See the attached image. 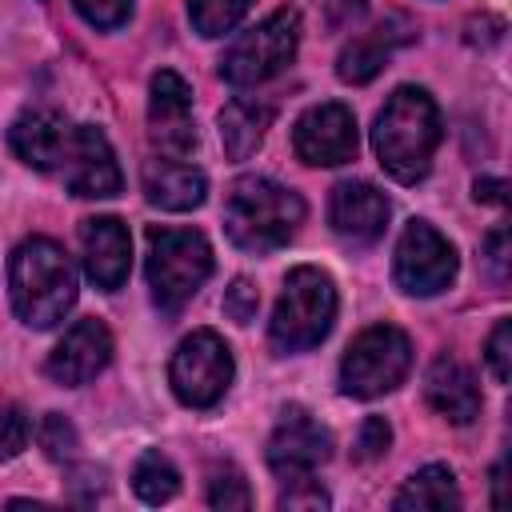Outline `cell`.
Returning a JSON list of instances; mask_svg holds the SVG:
<instances>
[{
  "label": "cell",
  "mask_w": 512,
  "mask_h": 512,
  "mask_svg": "<svg viewBox=\"0 0 512 512\" xmlns=\"http://www.w3.org/2000/svg\"><path fill=\"white\" fill-rule=\"evenodd\" d=\"M148 136L164 156H188L196 148L192 88L172 68H160L148 88Z\"/></svg>",
  "instance_id": "obj_11"
},
{
  "label": "cell",
  "mask_w": 512,
  "mask_h": 512,
  "mask_svg": "<svg viewBox=\"0 0 512 512\" xmlns=\"http://www.w3.org/2000/svg\"><path fill=\"white\" fill-rule=\"evenodd\" d=\"M292 148L312 168H336L356 156V116L352 108L328 100L308 108L292 128Z\"/></svg>",
  "instance_id": "obj_12"
},
{
  "label": "cell",
  "mask_w": 512,
  "mask_h": 512,
  "mask_svg": "<svg viewBox=\"0 0 512 512\" xmlns=\"http://www.w3.org/2000/svg\"><path fill=\"white\" fill-rule=\"evenodd\" d=\"M396 284L412 296H436L456 276V248L424 220H412L396 244Z\"/></svg>",
  "instance_id": "obj_9"
},
{
  "label": "cell",
  "mask_w": 512,
  "mask_h": 512,
  "mask_svg": "<svg viewBox=\"0 0 512 512\" xmlns=\"http://www.w3.org/2000/svg\"><path fill=\"white\" fill-rule=\"evenodd\" d=\"M296 44H300V16L292 8H280L228 44V52L220 60V76L240 88L264 84L268 76H276L280 68L292 64Z\"/></svg>",
  "instance_id": "obj_7"
},
{
  "label": "cell",
  "mask_w": 512,
  "mask_h": 512,
  "mask_svg": "<svg viewBox=\"0 0 512 512\" xmlns=\"http://www.w3.org/2000/svg\"><path fill=\"white\" fill-rule=\"evenodd\" d=\"M332 452V436L320 420H312L304 408H288L268 436V468L284 480L312 476Z\"/></svg>",
  "instance_id": "obj_13"
},
{
  "label": "cell",
  "mask_w": 512,
  "mask_h": 512,
  "mask_svg": "<svg viewBox=\"0 0 512 512\" xmlns=\"http://www.w3.org/2000/svg\"><path fill=\"white\" fill-rule=\"evenodd\" d=\"M80 248H84V268L96 288L116 292L128 280L132 264V240L128 228L116 216H92L80 224Z\"/></svg>",
  "instance_id": "obj_15"
},
{
  "label": "cell",
  "mask_w": 512,
  "mask_h": 512,
  "mask_svg": "<svg viewBox=\"0 0 512 512\" xmlns=\"http://www.w3.org/2000/svg\"><path fill=\"white\" fill-rule=\"evenodd\" d=\"M56 176L72 196H84V200H108L120 192V164L104 132L88 124H72V140L56 164Z\"/></svg>",
  "instance_id": "obj_10"
},
{
  "label": "cell",
  "mask_w": 512,
  "mask_h": 512,
  "mask_svg": "<svg viewBox=\"0 0 512 512\" xmlns=\"http://www.w3.org/2000/svg\"><path fill=\"white\" fill-rule=\"evenodd\" d=\"M488 368H492V376L504 384L508 380V372H512V324L508 320H500L496 328H492V336H488Z\"/></svg>",
  "instance_id": "obj_32"
},
{
  "label": "cell",
  "mask_w": 512,
  "mask_h": 512,
  "mask_svg": "<svg viewBox=\"0 0 512 512\" xmlns=\"http://www.w3.org/2000/svg\"><path fill=\"white\" fill-rule=\"evenodd\" d=\"M168 384L188 408H212L232 384V352H228V344L208 328L184 336L180 348L172 352Z\"/></svg>",
  "instance_id": "obj_8"
},
{
  "label": "cell",
  "mask_w": 512,
  "mask_h": 512,
  "mask_svg": "<svg viewBox=\"0 0 512 512\" xmlns=\"http://www.w3.org/2000/svg\"><path fill=\"white\" fill-rule=\"evenodd\" d=\"M504 192H508L504 180H476V200L484 204H504Z\"/></svg>",
  "instance_id": "obj_34"
},
{
  "label": "cell",
  "mask_w": 512,
  "mask_h": 512,
  "mask_svg": "<svg viewBox=\"0 0 512 512\" xmlns=\"http://www.w3.org/2000/svg\"><path fill=\"white\" fill-rule=\"evenodd\" d=\"M484 268L492 272L496 284L508 280V232H504V228H496V232L488 236V244H484Z\"/></svg>",
  "instance_id": "obj_33"
},
{
  "label": "cell",
  "mask_w": 512,
  "mask_h": 512,
  "mask_svg": "<svg viewBox=\"0 0 512 512\" xmlns=\"http://www.w3.org/2000/svg\"><path fill=\"white\" fill-rule=\"evenodd\" d=\"M424 396L428 404L452 420V424H472L480 416V388H476V376L456 360V356H440L428 376H424Z\"/></svg>",
  "instance_id": "obj_19"
},
{
  "label": "cell",
  "mask_w": 512,
  "mask_h": 512,
  "mask_svg": "<svg viewBox=\"0 0 512 512\" xmlns=\"http://www.w3.org/2000/svg\"><path fill=\"white\" fill-rule=\"evenodd\" d=\"M212 276V248L188 228H148V288L160 312H180Z\"/></svg>",
  "instance_id": "obj_5"
},
{
  "label": "cell",
  "mask_w": 512,
  "mask_h": 512,
  "mask_svg": "<svg viewBox=\"0 0 512 512\" xmlns=\"http://www.w3.org/2000/svg\"><path fill=\"white\" fill-rule=\"evenodd\" d=\"M272 124V108L256 104V100H232L220 112V144L228 152V160H244L260 148L264 132Z\"/></svg>",
  "instance_id": "obj_21"
},
{
  "label": "cell",
  "mask_w": 512,
  "mask_h": 512,
  "mask_svg": "<svg viewBox=\"0 0 512 512\" xmlns=\"http://www.w3.org/2000/svg\"><path fill=\"white\" fill-rule=\"evenodd\" d=\"M276 504L292 508V512H320V508H328V492L312 476H292V484L280 492Z\"/></svg>",
  "instance_id": "obj_27"
},
{
  "label": "cell",
  "mask_w": 512,
  "mask_h": 512,
  "mask_svg": "<svg viewBox=\"0 0 512 512\" xmlns=\"http://www.w3.org/2000/svg\"><path fill=\"white\" fill-rule=\"evenodd\" d=\"M388 200L380 188H372L368 180H344L332 188L328 200V220L336 228V236L352 240V244H372L384 224H388Z\"/></svg>",
  "instance_id": "obj_16"
},
{
  "label": "cell",
  "mask_w": 512,
  "mask_h": 512,
  "mask_svg": "<svg viewBox=\"0 0 512 512\" xmlns=\"http://www.w3.org/2000/svg\"><path fill=\"white\" fill-rule=\"evenodd\" d=\"M248 8L252 0H188V20L200 36H224L244 20Z\"/></svg>",
  "instance_id": "obj_24"
},
{
  "label": "cell",
  "mask_w": 512,
  "mask_h": 512,
  "mask_svg": "<svg viewBox=\"0 0 512 512\" xmlns=\"http://www.w3.org/2000/svg\"><path fill=\"white\" fill-rule=\"evenodd\" d=\"M112 360V332L100 320H76L64 340L52 348L48 356V376L56 384H88L96 372H104Z\"/></svg>",
  "instance_id": "obj_14"
},
{
  "label": "cell",
  "mask_w": 512,
  "mask_h": 512,
  "mask_svg": "<svg viewBox=\"0 0 512 512\" xmlns=\"http://www.w3.org/2000/svg\"><path fill=\"white\" fill-rule=\"evenodd\" d=\"M204 192H208L204 172L176 160V156H156V160L144 164V196H148V204H156L164 212L200 208Z\"/></svg>",
  "instance_id": "obj_18"
},
{
  "label": "cell",
  "mask_w": 512,
  "mask_h": 512,
  "mask_svg": "<svg viewBox=\"0 0 512 512\" xmlns=\"http://www.w3.org/2000/svg\"><path fill=\"white\" fill-rule=\"evenodd\" d=\"M436 144H440L436 100L412 84L396 88L372 124V148L380 168L400 184H416L428 176Z\"/></svg>",
  "instance_id": "obj_1"
},
{
  "label": "cell",
  "mask_w": 512,
  "mask_h": 512,
  "mask_svg": "<svg viewBox=\"0 0 512 512\" xmlns=\"http://www.w3.org/2000/svg\"><path fill=\"white\" fill-rule=\"evenodd\" d=\"M8 288L12 308L28 328H52L76 300V268L56 240L32 236L12 252Z\"/></svg>",
  "instance_id": "obj_2"
},
{
  "label": "cell",
  "mask_w": 512,
  "mask_h": 512,
  "mask_svg": "<svg viewBox=\"0 0 512 512\" xmlns=\"http://www.w3.org/2000/svg\"><path fill=\"white\" fill-rule=\"evenodd\" d=\"M72 140V124L60 116V112H48V108H32V112H20L8 128V144L12 152L36 168V172H56L64 148Z\"/></svg>",
  "instance_id": "obj_17"
},
{
  "label": "cell",
  "mask_w": 512,
  "mask_h": 512,
  "mask_svg": "<svg viewBox=\"0 0 512 512\" xmlns=\"http://www.w3.org/2000/svg\"><path fill=\"white\" fill-rule=\"evenodd\" d=\"M392 504L396 508H456L460 504L456 476L444 464H428V468L408 476V484L396 492Z\"/></svg>",
  "instance_id": "obj_22"
},
{
  "label": "cell",
  "mask_w": 512,
  "mask_h": 512,
  "mask_svg": "<svg viewBox=\"0 0 512 512\" xmlns=\"http://www.w3.org/2000/svg\"><path fill=\"white\" fill-rule=\"evenodd\" d=\"M388 444H392V428L380 420V416H368L364 424H360V436H356V460H380L384 452H388Z\"/></svg>",
  "instance_id": "obj_30"
},
{
  "label": "cell",
  "mask_w": 512,
  "mask_h": 512,
  "mask_svg": "<svg viewBox=\"0 0 512 512\" xmlns=\"http://www.w3.org/2000/svg\"><path fill=\"white\" fill-rule=\"evenodd\" d=\"M24 444H28V420H24V412L12 408V404H0V464L12 460Z\"/></svg>",
  "instance_id": "obj_29"
},
{
  "label": "cell",
  "mask_w": 512,
  "mask_h": 512,
  "mask_svg": "<svg viewBox=\"0 0 512 512\" xmlns=\"http://www.w3.org/2000/svg\"><path fill=\"white\" fill-rule=\"evenodd\" d=\"M400 40H408V32H392V24H388V28L380 24V28L364 32V36L348 40L344 52H340V60H336L340 80H348V84H368V80L388 64V56H392V48H396Z\"/></svg>",
  "instance_id": "obj_20"
},
{
  "label": "cell",
  "mask_w": 512,
  "mask_h": 512,
  "mask_svg": "<svg viewBox=\"0 0 512 512\" xmlns=\"http://www.w3.org/2000/svg\"><path fill=\"white\" fill-rule=\"evenodd\" d=\"M72 4L92 28H120L132 12V0H72Z\"/></svg>",
  "instance_id": "obj_28"
},
{
  "label": "cell",
  "mask_w": 512,
  "mask_h": 512,
  "mask_svg": "<svg viewBox=\"0 0 512 512\" xmlns=\"http://www.w3.org/2000/svg\"><path fill=\"white\" fill-rule=\"evenodd\" d=\"M132 488H136V496H140L144 504H164V500H172V496H176L180 476H176V468H172L160 452H144V456L136 460Z\"/></svg>",
  "instance_id": "obj_23"
},
{
  "label": "cell",
  "mask_w": 512,
  "mask_h": 512,
  "mask_svg": "<svg viewBox=\"0 0 512 512\" xmlns=\"http://www.w3.org/2000/svg\"><path fill=\"white\" fill-rule=\"evenodd\" d=\"M36 440H40V448H44L48 460H72V456H76V428H72L60 412H48V416L40 420Z\"/></svg>",
  "instance_id": "obj_26"
},
{
  "label": "cell",
  "mask_w": 512,
  "mask_h": 512,
  "mask_svg": "<svg viewBox=\"0 0 512 512\" xmlns=\"http://www.w3.org/2000/svg\"><path fill=\"white\" fill-rule=\"evenodd\" d=\"M256 304H260V292L252 288V280H232V288L224 292V312H228V320H236V324H248L252 316H256Z\"/></svg>",
  "instance_id": "obj_31"
},
{
  "label": "cell",
  "mask_w": 512,
  "mask_h": 512,
  "mask_svg": "<svg viewBox=\"0 0 512 512\" xmlns=\"http://www.w3.org/2000/svg\"><path fill=\"white\" fill-rule=\"evenodd\" d=\"M336 320V284L328 272L300 264L288 272L284 292L276 300L268 340L276 352H308L316 348Z\"/></svg>",
  "instance_id": "obj_4"
},
{
  "label": "cell",
  "mask_w": 512,
  "mask_h": 512,
  "mask_svg": "<svg viewBox=\"0 0 512 512\" xmlns=\"http://www.w3.org/2000/svg\"><path fill=\"white\" fill-rule=\"evenodd\" d=\"M412 368V344L396 324H372L364 328L344 360H340V388L356 400H372L392 392Z\"/></svg>",
  "instance_id": "obj_6"
},
{
  "label": "cell",
  "mask_w": 512,
  "mask_h": 512,
  "mask_svg": "<svg viewBox=\"0 0 512 512\" xmlns=\"http://www.w3.org/2000/svg\"><path fill=\"white\" fill-rule=\"evenodd\" d=\"M300 220H304V200L268 176H240L228 188L224 232L244 252L264 256V252L288 244L296 236Z\"/></svg>",
  "instance_id": "obj_3"
},
{
  "label": "cell",
  "mask_w": 512,
  "mask_h": 512,
  "mask_svg": "<svg viewBox=\"0 0 512 512\" xmlns=\"http://www.w3.org/2000/svg\"><path fill=\"white\" fill-rule=\"evenodd\" d=\"M208 504L212 508H252V488L232 464H224L208 480Z\"/></svg>",
  "instance_id": "obj_25"
}]
</instances>
